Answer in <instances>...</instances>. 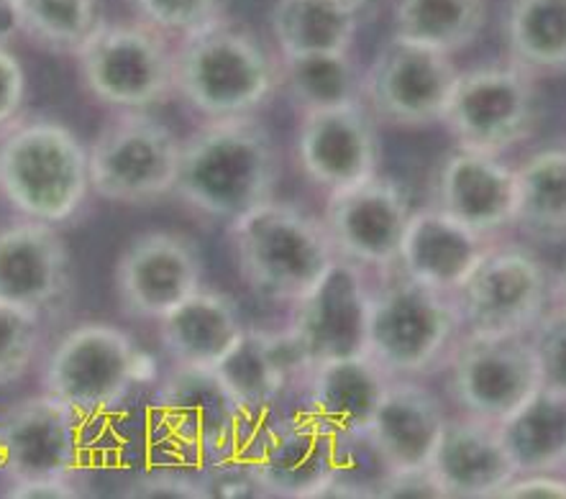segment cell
Instances as JSON below:
<instances>
[{"mask_svg":"<svg viewBox=\"0 0 566 499\" xmlns=\"http://www.w3.org/2000/svg\"><path fill=\"white\" fill-rule=\"evenodd\" d=\"M390 382L367 353L318 361L305 382V413L336 438H361Z\"/></svg>","mask_w":566,"mask_h":499,"instance_id":"cell-26","label":"cell"},{"mask_svg":"<svg viewBox=\"0 0 566 499\" xmlns=\"http://www.w3.org/2000/svg\"><path fill=\"white\" fill-rule=\"evenodd\" d=\"M0 192L23 219L67 221L91 192V149L60 120L19 118L0 139Z\"/></svg>","mask_w":566,"mask_h":499,"instance_id":"cell-5","label":"cell"},{"mask_svg":"<svg viewBox=\"0 0 566 499\" xmlns=\"http://www.w3.org/2000/svg\"><path fill=\"white\" fill-rule=\"evenodd\" d=\"M544 120L538 77L517 64H484L459 72L441 124L459 149L505 157L533 139Z\"/></svg>","mask_w":566,"mask_h":499,"instance_id":"cell-6","label":"cell"},{"mask_svg":"<svg viewBox=\"0 0 566 499\" xmlns=\"http://www.w3.org/2000/svg\"><path fill=\"white\" fill-rule=\"evenodd\" d=\"M280 184V149L254 116L210 118L182 139L175 195L206 219L233 223L270 203Z\"/></svg>","mask_w":566,"mask_h":499,"instance_id":"cell-1","label":"cell"},{"mask_svg":"<svg viewBox=\"0 0 566 499\" xmlns=\"http://www.w3.org/2000/svg\"><path fill=\"white\" fill-rule=\"evenodd\" d=\"M277 87V56L254 31L223 15L175 46V95L206 120L254 116Z\"/></svg>","mask_w":566,"mask_h":499,"instance_id":"cell-2","label":"cell"},{"mask_svg":"<svg viewBox=\"0 0 566 499\" xmlns=\"http://www.w3.org/2000/svg\"><path fill=\"white\" fill-rule=\"evenodd\" d=\"M447 423L449 413L433 390L416 380H392L361 440L385 474L428 469Z\"/></svg>","mask_w":566,"mask_h":499,"instance_id":"cell-19","label":"cell"},{"mask_svg":"<svg viewBox=\"0 0 566 499\" xmlns=\"http://www.w3.org/2000/svg\"><path fill=\"white\" fill-rule=\"evenodd\" d=\"M29 79L19 56L0 44V131L11 128L27 106Z\"/></svg>","mask_w":566,"mask_h":499,"instance_id":"cell-38","label":"cell"},{"mask_svg":"<svg viewBox=\"0 0 566 499\" xmlns=\"http://www.w3.org/2000/svg\"><path fill=\"white\" fill-rule=\"evenodd\" d=\"M280 85L301 113L361 100L364 75L352 52L277 56Z\"/></svg>","mask_w":566,"mask_h":499,"instance_id":"cell-31","label":"cell"},{"mask_svg":"<svg viewBox=\"0 0 566 499\" xmlns=\"http://www.w3.org/2000/svg\"><path fill=\"white\" fill-rule=\"evenodd\" d=\"M157 425L190 466L237 461L254 417L218 369L175 367L155 400Z\"/></svg>","mask_w":566,"mask_h":499,"instance_id":"cell-7","label":"cell"},{"mask_svg":"<svg viewBox=\"0 0 566 499\" xmlns=\"http://www.w3.org/2000/svg\"><path fill=\"white\" fill-rule=\"evenodd\" d=\"M77 417L50 392L0 415V474L11 487L72 477L80 458Z\"/></svg>","mask_w":566,"mask_h":499,"instance_id":"cell-18","label":"cell"},{"mask_svg":"<svg viewBox=\"0 0 566 499\" xmlns=\"http://www.w3.org/2000/svg\"><path fill=\"white\" fill-rule=\"evenodd\" d=\"M464 336L457 297L398 272L369 289L364 353L392 380H418L447 367Z\"/></svg>","mask_w":566,"mask_h":499,"instance_id":"cell-4","label":"cell"},{"mask_svg":"<svg viewBox=\"0 0 566 499\" xmlns=\"http://www.w3.org/2000/svg\"><path fill=\"white\" fill-rule=\"evenodd\" d=\"M503 36L507 60L533 77L566 75V0H511Z\"/></svg>","mask_w":566,"mask_h":499,"instance_id":"cell-30","label":"cell"},{"mask_svg":"<svg viewBox=\"0 0 566 499\" xmlns=\"http://www.w3.org/2000/svg\"><path fill=\"white\" fill-rule=\"evenodd\" d=\"M564 471H566V450H564Z\"/></svg>","mask_w":566,"mask_h":499,"instance_id":"cell-45","label":"cell"},{"mask_svg":"<svg viewBox=\"0 0 566 499\" xmlns=\"http://www.w3.org/2000/svg\"><path fill=\"white\" fill-rule=\"evenodd\" d=\"M406 497L447 499V492H443L433 466H428V469H416V471L385 474L377 487V499H406Z\"/></svg>","mask_w":566,"mask_h":499,"instance_id":"cell-40","label":"cell"},{"mask_svg":"<svg viewBox=\"0 0 566 499\" xmlns=\"http://www.w3.org/2000/svg\"><path fill=\"white\" fill-rule=\"evenodd\" d=\"M488 21V0H398L395 36L457 54L476 42Z\"/></svg>","mask_w":566,"mask_h":499,"instance_id":"cell-33","label":"cell"},{"mask_svg":"<svg viewBox=\"0 0 566 499\" xmlns=\"http://www.w3.org/2000/svg\"><path fill=\"white\" fill-rule=\"evenodd\" d=\"M295 162L315 188L336 190L379 174L382 141L377 118L364 100L301 113L295 131Z\"/></svg>","mask_w":566,"mask_h":499,"instance_id":"cell-17","label":"cell"},{"mask_svg":"<svg viewBox=\"0 0 566 499\" xmlns=\"http://www.w3.org/2000/svg\"><path fill=\"white\" fill-rule=\"evenodd\" d=\"M497 499H566L564 471L517 474Z\"/></svg>","mask_w":566,"mask_h":499,"instance_id":"cell-41","label":"cell"},{"mask_svg":"<svg viewBox=\"0 0 566 499\" xmlns=\"http://www.w3.org/2000/svg\"><path fill=\"white\" fill-rule=\"evenodd\" d=\"M206 262L196 238L180 231H147L128 241L113 269L120 310L136 320H161L198 289Z\"/></svg>","mask_w":566,"mask_h":499,"instance_id":"cell-15","label":"cell"},{"mask_svg":"<svg viewBox=\"0 0 566 499\" xmlns=\"http://www.w3.org/2000/svg\"><path fill=\"white\" fill-rule=\"evenodd\" d=\"M367 0H277L270 13L277 56L352 52Z\"/></svg>","mask_w":566,"mask_h":499,"instance_id":"cell-28","label":"cell"},{"mask_svg":"<svg viewBox=\"0 0 566 499\" xmlns=\"http://www.w3.org/2000/svg\"><path fill=\"white\" fill-rule=\"evenodd\" d=\"M42 349V312L0 300V387H11L34 367Z\"/></svg>","mask_w":566,"mask_h":499,"instance_id":"cell-35","label":"cell"},{"mask_svg":"<svg viewBox=\"0 0 566 499\" xmlns=\"http://www.w3.org/2000/svg\"><path fill=\"white\" fill-rule=\"evenodd\" d=\"M87 149L91 190L108 203L139 205L175 192L182 139L149 110H118Z\"/></svg>","mask_w":566,"mask_h":499,"instance_id":"cell-9","label":"cell"},{"mask_svg":"<svg viewBox=\"0 0 566 499\" xmlns=\"http://www.w3.org/2000/svg\"><path fill=\"white\" fill-rule=\"evenodd\" d=\"M134 495L139 497H177V499H200L208 497L206 477H196L190 469H155L147 474Z\"/></svg>","mask_w":566,"mask_h":499,"instance_id":"cell-39","label":"cell"},{"mask_svg":"<svg viewBox=\"0 0 566 499\" xmlns=\"http://www.w3.org/2000/svg\"><path fill=\"white\" fill-rule=\"evenodd\" d=\"M144 23L167 36H188L221 19V0H128Z\"/></svg>","mask_w":566,"mask_h":499,"instance_id":"cell-36","label":"cell"},{"mask_svg":"<svg viewBox=\"0 0 566 499\" xmlns=\"http://www.w3.org/2000/svg\"><path fill=\"white\" fill-rule=\"evenodd\" d=\"M431 466L447 499H497L521 474L500 423L464 413L449 417Z\"/></svg>","mask_w":566,"mask_h":499,"instance_id":"cell-22","label":"cell"},{"mask_svg":"<svg viewBox=\"0 0 566 499\" xmlns=\"http://www.w3.org/2000/svg\"><path fill=\"white\" fill-rule=\"evenodd\" d=\"M237 461L252 469L266 497H323L344 466V440L305 413L254 417Z\"/></svg>","mask_w":566,"mask_h":499,"instance_id":"cell-10","label":"cell"},{"mask_svg":"<svg viewBox=\"0 0 566 499\" xmlns=\"http://www.w3.org/2000/svg\"><path fill=\"white\" fill-rule=\"evenodd\" d=\"M449 392L459 413L505 423L544 387L536 346L531 336L459 338L449 364Z\"/></svg>","mask_w":566,"mask_h":499,"instance_id":"cell-12","label":"cell"},{"mask_svg":"<svg viewBox=\"0 0 566 499\" xmlns=\"http://www.w3.org/2000/svg\"><path fill=\"white\" fill-rule=\"evenodd\" d=\"M85 91L116 110H149L175 95V46L149 23H101L80 46Z\"/></svg>","mask_w":566,"mask_h":499,"instance_id":"cell-8","label":"cell"},{"mask_svg":"<svg viewBox=\"0 0 566 499\" xmlns=\"http://www.w3.org/2000/svg\"><path fill=\"white\" fill-rule=\"evenodd\" d=\"M521 474L564 471L566 397L541 387L525 405L500 423Z\"/></svg>","mask_w":566,"mask_h":499,"instance_id":"cell-32","label":"cell"},{"mask_svg":"<svg viewBox=\"0 0 566 499\" xmlns=\"http://www.w3.org/2000/svg\"><path fill=\"white\" fill-rule=\"evenodd\" d=\"M412 208L392 177L375 174L352 188L331 192L323 225L338 259L359 269L390 272L398 267L400 241Z\"/></svg>","mask_w":566,"mask_h":499,"instance_id":"cell-16","label":"cell"},{"mask_svg":"<svg viewBox=\"0 0 566 499\" xmlns=\"http://www.w3.org/2000/svg\"><path fill=\"white\" fill-rule=\"evenodd\" d=\"M454 297L464 331L531 336L552 310V275L531 248L492 244Z\"/></svg>","mask_w":566,"mask_h":499,"instance_id":"cell-11","label":"cell"},{"mask_svg":"<svg viewBox=\"0 0 566 499\" xmlns=\"http://www.w3.org/2000/svg\"><path fill=\"white\" fill-rule=\"evenodd\" d=\"M139 376V351L124 328L83 323L54 343L44 364V390L77 415L111 410Z\"/></svg>","mask_w":566,"mask_h":499,"instance_id":"cell-13","label":"cell"},{"mask_svg":"<svg viewBox=\"0 0 566 499\" xmlns=\"http://www.w3.org/2000/svg\"><path fill=\"white\" fill-rule=\"evenodd\" d=\"M229 238L239 277L274 305L301 302L338 262L323 221L280 200L233 221Z\"/></svg>","mask_w":566,"mask_h":499,"instance_id":"cell-3","label":"cell"},{"mask_svg":"<svg viewBox=\"0 0 566 499\" xmlns=\"http://www.w3.org/2000/svg\"><path fill=\"white\" fill-rule=\"evenodd\" d=\"M513 229L536 244H566V149L536 151L515 167Z\"/></svg>","mask_w":566,"mask_h":499,"instance_id":"cell-29","label":"cell"},{"mask_svg":"<svg viewBox=\"0 0 566 499\" xmlns=\"http://www.w3.org/2000/svg\"><path fill=\"white\" fill-rule=\"evenodd\" d=\"M552 308L566 312V259L552 277Z\"/></svg>","mask_w":566,"mask_h":499,"instance_id":"cell-44","label":"cell"},{"mask_svg":"<svg viewBox=\"0 0 566 499\" xmlns=\"http://www.w3.org/2000/svg\"><path fill=\"white\" fill-rule=\"evenodd\" d=\"M6 497L70 499V497H80V492L77 489H72L70 479H46V481H29V485H13L6 492Z\"/></svg>","mask_w":566,"mask_h":499,"instance_id":"cell-42","label":"cell"},{"mask_svg":"<svg viewBox=\"0 0 566 499\" xmlns=\"http://www.w3.org/2000/svg\"><path fill=\"white\" fill-rule=\"evenodd\" d=\"M454 54L392 36L364 72V95L377 124L426 128L441 124L454 93Z\"/></svg>","mask_w":566,"mask_h":499,"instance_id":"cell-14","label":"cell"},{"mask_svg":"<svg viewBox=\"0 0 566 499\" xmlns=\"http://www.w3.org/2000/svg\"><path fill=\"white\" fill-rule=\"evenodd\" d=\"M531 341L536 346L544 390L566 397V312L552 308L533 328Z\"/></svg>","mask_w":566,"mask_h":499,"instance_id":"cell-37","label":"cell"},{"mask_svg":"<svg viewBox=\"0 0 566 499\" xmlns=\"http://www.w3.org/2000/svg\"><path fill=\"white\" fill-rule=\"evenodd\" d=\"M490 246V238L451 219L439 205L416 208L402 233L395 269L420 285L457 295Z\"/></svg>","mask_w":566,"mask_h":499,"instance_id":"cell-24","label":"cell"},{"mask_svg":"<svg viewBox=\"0 0 566 499\" xmlns=\"http://www.w3.org/2000/svg\"><path fill=\"white\" fill-rule=\"evenodd\" d=\"M311 361L305 357L295 336L285 331H256L247 328L233 351L218 367L223 380L239 394L249 413L262 417L285 413L282 400L290 390L303 387L308 382Z\"/></svg>","mask_w":566,"mask_h":499,"instance_id":"cell-25","label":"cell"},{"mask_svg":"<svg viewBox=\"0 0 566 499\" xmlns=\"http://www.w3.org/2000/svg\"><path fill=\"white\" fill-rule=\"evenodd\" d=\"M157 326L161 351L185 369H218L247 331L237 300L206 287L157 320Z\"/></svg>","mask_w":566,"mask_h":499,"instance_id":"cell-27","label":"cell"},{"mask_svg":"<svg viewBox=\"0 0 566 499\" xmlns=\"http://www.w3.org/2000/svg\"><path fill=\"white\" fill-rule=\"evenodd\" d=\"M433 205L484 238L513 229L515 169L500 157L454 149L436 172Z\"/></svg>","mask_w":566,"mask_h":499,"instance_id":"cell-21","label":"cell"},{"mask_svg":"<svg viewBox=\"0 0 566 499\" xmlns=\"http://www.w3.org/2000/svg\"><path fill=\"white\" fill-rule=\"evenodd\" d=\"M101 23L98 0H19V34L52 54L75 56Z\"/></svg>","mask_w":566,"mask_h":499,"instance_id":"cell-34","label":"cell"},{"mask_svg":"<svg viewBox=\"0 0 566 499\" xmlns=\"http://www.w3.org/2000/svg\"><path fill=\"white\" fill-rule=\"evenodd\" d=\"M19 36V0H0V44Z\"/></svg>","mask_w":566,"mask_h":499,"instance_id":"cell-43","label":"cell"},{"mask_svg":"<svg viewBox=\"0 0 566 499\" xmlns=\"http://www.w3.org/2000/svg\"><path fill=\"white\" fill-rule=\"evenodd\" d=\"M367 308L369 287L364 282V269L338 259L326 279L293 305V323L287 328L311 364L352 357L364 353Z\"/></svg>","mask_w":566,"mask_h":499,"instance_id":"cell-20","label":"cell"},{"mask_svg":"<svg viewBox=\"0 0 566 499\" xmlns=\"http://www.w3.org/2000/svg\"><path fill=\"white\" fill-rule=\"evenodd\" d=\"M70 282L72 256L54 223L29 219L0 231V300L44 312Z\"/></svg>","mask_w":566,"mask_h":499,"instance_id":"cell-23","label":"cell"}]
</instances>
